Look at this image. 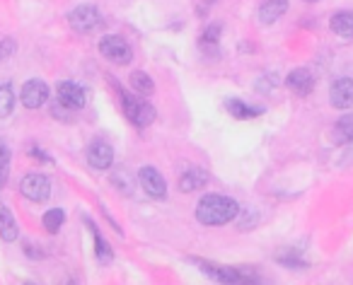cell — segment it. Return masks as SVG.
Instances as JSON below:
<instances>
[{"label":"cell","instance_id":"6da1fadb","mask_svg":"<svg viewBox=\"0 0 353 285\" xmlns=\"http://www.w3.org/2000/svg\"><path fill=\"white\" fill-rule=\"evenodd\" d=\"M237 213H240V206H237L235 198L230 196H221V193H208L199 201L196 206V220L201 225L208 227H218L225 225V222L235 220Z\"/></svg>","mask_w":353,"mask_h":285},{"label":"cell","instance_id":"7a4b0ae2","mask_svg":"<svg viewBox=\"0 0 353 285\" xmlns=\"http://www.w3.org/2000/svg\"><path fill=\"white\" fill-rule=\"evenodd\" d=\"M114 85H117V80H114ZM117 92H119V102H121V112L123 116L128 118V121L133 123L136 128H145L150 126L152 121H155V107H152L150 102H148L143 94L138 92H126V89H121L117 85Z\"/></svg>","mask_w":353,"mask_h":285},{"label":"cell","instance_id":"3957f363","mask_svg":"<svg viewBox=\"0 0 353 285\" xmlns=\"http://www.w3.org/2000/svg\"><path fill=\"white\" fill-rule=\"evenodd\" d=\"M97 49H99V54L109 61V63L126 65V63H131V61H133L131 46H128V41L123 39V36H119V34L102 36V39H99V44H97Z\"/></svg>","mask_w":353,"mask_h":285},{"label":"cell","instance_id":"277c9868","mask_svg":"<svg viewBox=\"0 0 353 285\" xmlns=\"http://www.w3.org/2000/svg\"><path fill=\"white\" fill-rule=\"evenodd\" d=\"M20 191L27 201L32 203H44L51 196V179L41 172H30L22 177L20 182Z\"/></svg>","mask_w":353,"mask_h":285},{"label":"cell","instance_id":"5b68a950","mask_svg":"<svg viewBox=\"0 0 353 285\" xmlns=\"http://www.w3.org/2000/svg\"><path fill=\"white\" fill-rule=\"evenodd\" d=\"M68 22L75 32H80V34H90V32L99 30V25H102V15H99L97 6L85 3V6L73 8V12L68 15Z\"/></svg>","mask_w":353,"mask_h":285},{"label":"cell","instance_id":"8992f818","mask_svg":"<svg viewBox=\"0 0 353 285\" xmlns=\"http://www.w3.org/2000/svg\"><path fill=\"white\" fill-rule=\"evenodd\" d=\"M203 273L208 275L211 280L216 283H254L256 278H247L242 271L237 268H228V266H216V264H208V261H201V259H192Z\"/></svg>","mask_w":353,"mask_h":285},{"label":"cell","instance_id":"52a82bcc","mask_svg":"<svg viewBox=\"0 0 353 285\" xmlns=\"http://www.w3.org/2000/svg\"><path fill=\"white\" fill-rule=\"evenodd\" d=\"M56 99H59L61 107L68 109V112H78V109L85 107L88 94H85V87H80L78 83L63 80V83L56 85Z\"/></svg>","mask_w":353,"mask_h":285},{"label":"cell","instance_id":"ba28073f","mask_svg":"<svg viewBox=\"0 0 353 285\" xmlns=\"http://www.w3.org/2000/svg\"><path fill=\"white\" fill-rule=\"evenodd\" d=\"M49 94H51L49 85H46L44 80L34 78V80H27V83L22 85L20 99L27 109H41L46 102H49Z\"/></svg>","mask_w":353,"mask_h":285},{"label":"cell","instance_id":"9c48e42d","mask_svg":"<svg viewBox=\"0 0 353 285\" xmlns=\"http://www.w3.org/2000/svg\"><path fill=\"white\" fill-rule=\"evenodd\" d=\"M138 182H141L143 191H145L150 198L162 201V198L167 196V182L155 167H141V172H138Z\"/></svg>","mask_w":353,"mask_h":285},{"label":"cell","instance_id":"30bf717a","mask_svg":"<svg viewBox=\"0 0 353 285\" xmlns=\"http://www.w3.org/2000/svg\"><path fill=\"white\" fill-rule=\"evenodd\" d=\"M88 162L94 169H112L114 165V148L104 140H94L88 148Z\"/></svg>","mask_w":353,"mask_h":285},{"label":"cell","instance_id":"8fae6325","mask_svg":"<svg viewBox=\"0 0 353 285\" xmlns=\"http://www.w3.org/2000/svg\"><path fill=\"white\" fill-rule=\"evenodd\" d=\"M329 102L334 109H351L353 107V78H339L329 89Z\"/></svg>","mask_w":353,"mask_h":285},{"label":"cell","instance_id":"7c38bea8","mask_svg":"<svg viewBox=\"0 0 353 285\" xmlns=\"http://www.w3.org/2000/svg\"><path fill=\"white\" fill-rule=\"evenodd\" d=\"M285 85H288L290 92H295L298 97H307L314 87V80H312V73H310L307 68H295L293 73H288Z\"/></svg>","mask_w":353,"mask_h":285},{"label":"cell","instance_id":"4fadbf2b","mask_svg":"<svg viewBox=\"0 0 353 285\" xmlns=\"http://www.w3.org/2000/svg\"><path fill=\"white\" fill-rule=\"evenodd\" d=\"M288 10V0H264L259 8V22L261 25H274L276 20L285 15Z\"/></svg>","mask_w":353,"mask_h":285},{"label":"cell","instance_id":"5bb4252c","mask_svg":"<svg viewBox=\"0 0 353 285\" xmlns=\"http://www.w3.org/2000/svg\"><path fill=\"white\" fill-rule=\"evenodd\" d=\"M83 220H85V225H88V230L92 232V237H94V256H97V259L102 261V264H109V261L114 259L112 246L107 244V240H104V237H102V232L97 230V225H94V222L90 220L88 215H85Z\"/></svg>","mask_w":353,"mask_h":285},{"label":"cell","instance_id":"9a60e30c","mask_svg":"<svg viewBox=\"0 0 353 285\" xmlns=\"http://www.w3.org/2000/svg\"><path fill=\"white\" fill-rule=\"evenodd\" d=\"M17 237H20V227H17L15 215H12V213L0 203V240L15 242Z\"/></svg>","mask_w":353,"mask_h":285},{"label":"cell","instance_id":"2e32d148","mask_svg":"<svg viewBox=\"0 0 353 285\" xmlns=\"http://www.w3.org/2000/svg\"><path fill=\"white\" fill-rule=\"evenodd\" d=\"M208 184V174L201 172V169H189V172H184L182 177H179V191L182 193H194L199 191L201 187H206Z\"/></svg>","mask_w":353,"mask_h":285},{"label":"cell","instance_id":"e0dca14e","mask_svg":"<svg viewBox=\"0 0 353 285\" xmlns=\"http://www.w3.org/2000/svg\"><path fill=\"white\" fill-rule=\"evenodd\" d=\"M329 27H332L334 34L343 36V39H353V12L343 10V12H336V15H332V20H329Z\"/></svg>","mask_w":353,"mask_h":285},{"label":"cell","instance_id":"ac0fdd59","mask_svg":"<svg viewBox=\"0 0 353 285\" xmlns=\"http://www.w3.org/2000/svg\"><path fill=\"white\" fill-rule=\"evenodd\" d=\"M225 109L235 118H254V116H261V114H264V109L261 107H250V104L242 102V99H228Z\"/></svg>","mask_w":353,"mask_h":285},{"label":"cell","instance_id":"d6986e66","mask_svg":"<svg viewBox=\"0 0 353 285\" xmlns=\"http://www.w3.org/2000/svg\"><path fill=\"white\" fill-rule=\"evenodd\" d=\"M128 85H131L133 92L143 94V97H150V94L155 92V83H152L150 75L143 73V70H133L131 78H128Z\"/></svg>","mask_w":353,"mask_h":285},{"label":"cell","instance_id":"ffe728a7","mask_svg":"<svg viewBox=\"0 0 353 285\" xmlns=\"http://www.w3.org/2000/svg\"><path fill=\"white\" fill-rule=\"evenodd\" d=\"M334 140L341 145H351L353 142V114H346L336 121L334 126Z\"/></svg>","mask_w":353,"mask_h":285},{"label":"cell","instance_id":"44dd1931","mask_svg":"<svg viewBox=\"0 0 353 285\" xmlns=\"http://www.w3.org/2000/svg\"><path fill=\"white\" fill-rule=\"evenodd\" d=\"M15 112V89L10 83H0V118H8Z\"/></svg>","mask_w":353,"mask_h":285},{"label":"cell","instance_id":"7402d4cb","mask_svg":"<svg viewBox=\"0 0 353 285\" xmlns=\"http://www.w3.org/2000/svg\"><path fill=\"white\" fill-rule=\"evenodd\" d=\"M65 222V211H61V208H51V211L44 213V218H41V225H44V230L49 232V235H56V232L63 227Z\"/></svg>","mask_w":353,"mask_h":285},{"label":"cell","instance_id":"603a6c76","mask_svg":"<svg viewBox=\"0 0 353 285\" xmlns=\"http://www.w3.org/2000/svg\"><path fill=\"white\" fill-rule=\"evenodd\" d=\"M221 34H223V27L221 25H208L203 30L201 39H199V46L203 51H216V46L221 44Z\"/></svg>","mask_w":353,"mask_h":285},{"label":"cell","instance_id":"cb8c5ba5","mask_svg":"<svg viewBox=\"0 0 353 285\" xmlns=\"http://www.w3.org/2000/svg\"><path fill=\"white\" fill-rule=\"evenodd\" d=\"M10 148L6 145V140H0V189L6 187L8 174H10Z\"/></svg>","mask_w":353,"mask_h":285},{"label":"cell","instance_id":"d4e9b609","mask_svg":"<svg viewBox=\"0 0 353 285\" xmlns=\"http://www.w3.org/2000/svg\"><path fill=\"white\" fill-rule=\"evenodd\" d=\"M30 155H32V158H37V160H39L41 165H54V160H51L49 155L44 153V150H39V148H37V145H34V148H30Z\"/></svg>","mask_w":353,"mask_h":285},{"label":"cell","instance_id":"484cf974","mask_svg":"<svg viewBox=\"0 0 353 285\" xmlns=\"http://www.w3.org/2000/svg\"><path fill=\"white\" fill-rule=\"evenodd\" d=\"M12 51H15V41H12V39H3V41H0V59H8Z\"/></svg>","mask_w":353,"mask_h":285},{"label":"cell","instance_id":"4316f807","mask_svg":"<svg viewBox=\"0 0 353 285\" xmlns=\"http://www.w3.org/2000/svg\"><path fill=\"white\" fill-rule=\"evenodd\" d=\"M305 3H317V0H305Z\"/></svg>","mask_w":353,"mask_h":285}]
</instances>
